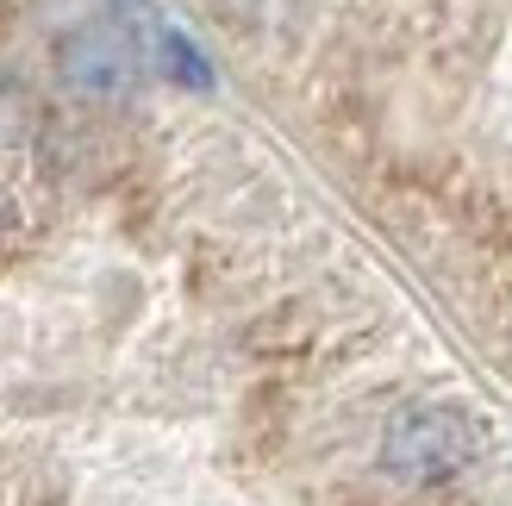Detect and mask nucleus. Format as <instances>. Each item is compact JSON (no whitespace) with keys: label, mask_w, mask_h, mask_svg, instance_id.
Listing matches in <instances>:
<instances>
[{"label":"nucleus","mask_w":512,"mask_h":506,"mask_svg":"<svg viewBox=\"0 0 512 506\" xmlns=\"http://www.w3.org/2000/svg\"><path fill=\"white\" fill-rule=\"evenodd\" d=\"M132 63H138V44H132V25L125 19H82L57 44L63 82L75 94H94V100H107L132 82Z\"/></svg>","instance_id":"nucleus-2"},{"label":"nucleus","mask_w":512,"mask_h":506,"mask_svg":"<svg viewBox=\"0 0 512 506\" xmlns=\"http://www.w3.org/2000/svg\"><path fill=\"white\" fill-rule=\"evenodd\" d=\"M475 457H481V425L463 407H444V400H413V407H400L388 419V432H381V469H388L400 488L456 482Z\"/></svg>","instance_id":"nucleus-1"},{"label":"nucleus","mask_w":512,"mask_h":506,"mask_svg":"<svg viewBox=\"0 0 512 506\" xmlns=\"http://www.w3.org/2000/svg\"><path fill=\"white\" fill-rule=\"evenodd\" d=\"M138 32H144V44H150V57L163 63V75H175V82H188V88H213L207 57H200V50H194L182 32H175V25H163L157 13H150V19L138 25Z\"/></svg>","instance_id":"nucleus-3"}]
</instances>
